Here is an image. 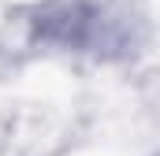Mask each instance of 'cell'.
Returning <instances> with one entry per match:
<instances>
[{
  "instance_id": "obj_1",
  "label": "cell",
  "mask_w": 160,
  "mask_h": 156,
  "mask_svg": "<svg viewBox=\"0 0 160 156\" xmlns=\"http://www.w3.org/2000/svg\"><path fill=\"white\" fill-rule=\"evenodd\" d=\"M34 34L48 45H56V48L93 52V56L127 45L123 19L112 15L104 4H93V0H63V4H52V7L38 11Z\"/></svg>"
}]
</instances>
